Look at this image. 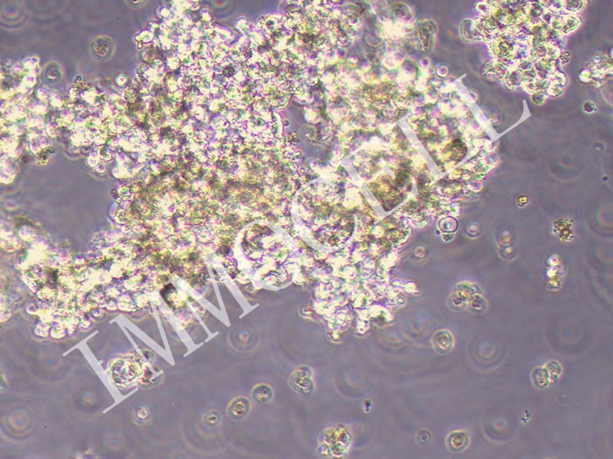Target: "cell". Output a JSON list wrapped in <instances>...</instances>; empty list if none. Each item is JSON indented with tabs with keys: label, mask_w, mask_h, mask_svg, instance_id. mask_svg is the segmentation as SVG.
Masks as SVG:
<instances>
[{
	"label": "cell",
	"mask_w": 613,
	"mask_h": 459,
	"mask_svg": "<svg viewBox=\"0 0 613 459\" xmlns=\"http://www.w3.org/2000/svg\"><path fill=\"white\" fill-rule=\"evenodd\" d=\"M432 344L435 352L444 355L452 351L455 345V340L450 332L441 330L434 334L432 338Z\"/></svg>",
	"instance_id": "6da1fadb"
},
{
	"label": "cell",
	"mask_w": 613,
	"mask_h": 459,
	"mask_svg": "<svg viewBox=\"0 0 613 459\" xmlns=\"http://www.w3.org/2000/svg\"><path fill=\"white\" fill-rule=\"evenodd\" d=\"M471 442L470 435L464 431H453L446 438L447 448L453 453H460L467 449Z\"/></svg>",
	"instance_id": "7a4b0ae2"
},
{
	"label": "cell",
	"mask_w": 613,
	"mask_h": 459,
	"mask_svg": "<svg viewBox=\"0 0 613 459\" xmlns=\"http://www.w3.org/2000/svg\"><path fill=\"white\" fill-rule=\"evenodd\" d=\"M250 409V403L247 399L244 397L237 398L230 403L229 408V415L234 419H242L247 415Z\"/></svg>",
	"instance_id": "3957f363"
},
{
	"label": "cell",
	"mask_w": 613,
	"mask_h": 459,
	"mask_svg": "<svg viewBox=\"0 0 613 459\" xmlns=\"http://www.w3.org/2000/svg\"><path fill=\"white\" fill-rule=\"evenodd\" d=\"M533 381L538 388H545L549 384V374L545 368H535L533 372Z\"/></svg>",
	"instance_id": "277c9868"
},
{
	"label": "cell",
	"mask_w": 613,
	"mask_h": 459,
	"mask_svg": "<svg viewBox=\"0 0 613 459\" xmlns=\"http://www.w3.org/2000/svg\"><path fill=\"white\" fill-rule=\"evenodd\" d=\"M253 397H254L255 401L258 403H267L272 399L273 391L268 386L260 385L256 387L253 391Z\"/></svg>",
	"instance_id": "5b68a950"
},
{
	"label": "cell",
	"mask_w": 613,
	"mask_h": 459,
	"mask_svg": "<svg viewBox=\"0 0 613 459\" xmlns=\"http://www.w3.org/2000/svg\"><path fill=\"white\" fill-rule=\"evenodd\" d=\"M415 439L417 441V443L419 444H421V445L427 444L431 440L430 432L426 431V430H422V431H419L418 433H417L416 437H415Z\"/></svg>",
	"instance_id": "8992f818"
}]
</instances>
